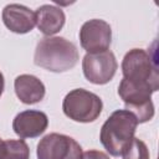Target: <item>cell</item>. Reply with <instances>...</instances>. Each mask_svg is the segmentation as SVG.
Listing matches in <instances>:
<instances>
[{
    "instance_id": "obj_1",
    "label": "cell",
    "mask_w": 159,
    "mask_h": 159,
    "mask_svg": "<svg viewBox=\"0 0 159 159\" xmlns=\"http://www.w3.org/2000/svg\"><path fill=\"white\" fill-rule=\"evenodd\" d=\"M78 50L73 42L60 36L41 39L35 50L34 62L36 66L50 72H66L78 62Z\"/></svg>"
},
{
    "instance_id": "obj_2",
    "label": "cell",
    "mask_w": 159,
    "mask_h": 159,
    "mask_svg": "<svg viewBox=\"0 0 159 159\" xmlns=\"http://www.w3.org/2000/svg\"><path fill=\"white\" fill-rule=\"evenodd\" d=\"M137 125V118L129 111H114L103 123L99 140L111 155L119 157L134 138Z\"/></svg>"
},
{
    "instance_id": "obj_3",
    "label": "cell",
    "mask_w": 159,
    "mask_h": 159,
    "mask_svg": "<svg viewBox=\"0 0 159 159\" xmlns=\"http://www.w3.org/2000/svg\"><path fill=\"white\" fill-rule=\"evenodd\" d=\"M123 78L148 84L154 92L159 88V73L155 61L143 48L129 50L122 61Z\"/></svg>"
},
{
    "instance_id": "obj_4",
    "label": "cell",
    "mask_w": 159,
    "mask_h": 159,
    "mask_svg": "<svg viewBox=\"0 0 159 159\" xmlns=\"http://www.w3.org/2000/svg\"><path fill=\"white\" fill-rule=\"evenodd\" d=\"M102 99L93 92L83 88L70 91L62 102V109L66 117L80 123L94 122L102 112Z\"/></svg>"
},
{
    "instance_id": "obj_5",
    "label": "cell",
    "mask_w": 159,
    "mask_h": 159,
    "mask_svg": "<svg viewBox=\"0 0 159 159\" xmlns=\"http://www.w3.org/2000/svg\"><path fill=\"white\" fill-rule=\"evenodd\" d=\"M154 91L143 83H135L123 78L118 87V94L138 123H144L154 117V104L152 102V93Z\"/></svg>"
},
{
    "instance_id": "obj_6",
    "label": "cell",
    "mask_w": 159,
    "mask_h": 159,
    "mask_svg": "<svg viewBox=\"0 0 159 159\" xmlns=\"http://www.w3.org/2000/svg\"><path fill=\"white\" fill-rule=\"evenodd\" d=\"M37 159H82L81 145L71 137L50 133L37 144Z\"/></svg>"
},
{
    "instance_id": "obj_7",
    "label": "cell",
    "mask_w": 159,
    "mask_h": 159,
    "mask_svg": "<svg viewBox=\"0 0 159 159\" xmlns=\"http://www.w3.org/2000/svg\"><path fill=\"white\" fill-rule=\"evenodd\" d=\"M118 63L112 51L107 50L98 53H86L82 60L84 77L94 84H106L116 75Z\"/></svg>"
},
{
    "instance_id": "obj_8",
    "label": "cell",
    "mask_w": 159,
    "mask_h": 159,
    "mask_svg": "<svg viewBox=\"0 0 159 159\" xmlns=\"http://www.w3.org/2000/svg\"><path fill=\"white\" fill-rule=\"evenodd\" d=\"M112 41L111 25L101 19L86 21L80 30V42L87 53H98L107 51Z\"/></svg>"
},
{
    "instance_id": "obj_9",
    "label": "cell",
    "mask_w": 159,
    "mask_h": 159,
    "mask_svg": "<svg viewBox=\"0 0 159 159\" xmlns=\"http://www.w3.org/2000/svg\"><path fill=\"white\" fill-rule=\"evenodd\" d=\"M48 125L46 113L41 111L27 109L16 114L12 122V129L20 138H36L40 137Z\"/></svg>"
},
{
    "instance_id": "obj_10",
    "label": "cell",
    "mask_w": 159,
    "mask_h": 159,
    "mask_svg": "<svg viewBox=\"0 0 159 159\" xmlns=\"http://www.w3.org/2000/svg\"><path fill=\"white\" fill-rule=\"evenodd\" d=\"M4 25L15 34H27L36 26V14L20 4H9L1 14Z\"/></svg>"
},
{
    "instance_id": "obj_11",
    "label": "cell",
    "mask_w": 159,
    "mask_h": 159,
    "mask_svg": "<svg viewBox=\"0 0 159 159\" xmlns=\"http://www.w3.org/2000/svg\"><path fill=\"white\" fill-rule=\"evenodd\" d=\"M17 98L25 104H35L43 99L46 88L41 80L34 75H20L14 81Z\"/></svg>"
},
{
    "instance_id": "obj_12",
    "label": "cell",
    "mask_w": 159,
    "mask_h": 159,
    "mask_svg": "<svg viewBox=\"0 0 159 159\" xmlns=\"http://www.w3.org/2000/svg\"><path fill=\"white\" fill-rule=\"evenodd\" d=\"M35 14L36 26L43 35H46V37L61 31L66 21L63 10L55 5H42L35 11Z\"/></svg>"
},
{
    "instance_id": "obj_13",
    "label": "cell",
    "mask_w": 159,
    "mask_h": 159,
    "mask_svg": "<svg viewBox=\"0 0 159 159\" xmlns=\"http://www.w3.org/2000/svg\"><path fill=\"white\" fill-rule=\"evenodd\" d=\"M0 159H30V149L24 139L1 140Z\"/></svg>"
},
{
    "instance_id": "obj_14",
    "label": "cell",
    "mask_w": 159,
    "mask_h": 159,
    "mask_svg": "<svg viewBox=\"0 0 159 159\" xmlns=\"http://www.w3.org/2000/svg\"><path fill=\"white\" fill-rule=\"evenodd\" d=\"M123 159H149V150L147 144L138 139L133 138L132 142L128 144V147L122 153Z\"/></svg>"
},
{
    "instance_id": "obj_15",
    "label": "cell",
    "mask_w": 159,
    "mask_h": 159,
    "mask_svg": "<svg viewBox=\"0 0 159 159\" xmlns=\"http://www.w3.org/2000/svg\"><path fill=\"white\" fill-rule=\"evenodd\" d=\"M82 159H109V157H108L106 153L101 152V150L91 149V150L83 152Z\"/></svg>"
},
{
    "instance_id": "obj_16",
    "label": "cell",
    "mask_w": 159,
    "mask_h": 159,
    "mask_svg": "<svg viewBox=\"0 0 159 159\" xmlns=\"http://www.w3.org/2000/svg\"><path fill=\"white\" fill-rule=\"evenodd\" d=\"M4 87H5V81H4L2 73L0 72V97H1V94H2V92H4Z\"/></svg>"
},
{
    "instance_id": "obj_17",
    "label": "cell",
    "mask_w": 159,
    "mask_h": 159,
    "mask_svg": "<svg viewBox=\"0 0 159 159\" xmlns=\"http://www.w3.org/2000/svg\"><path fill=\"white\" fill-rule=\"evenodd\" d=\"M0 144H1V139H0Z\"/></svg>"
}]
</instances>
